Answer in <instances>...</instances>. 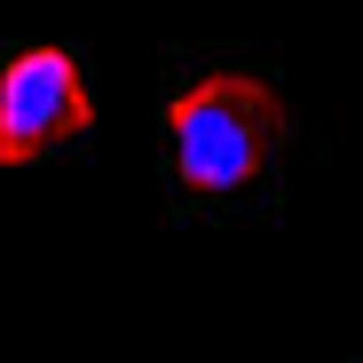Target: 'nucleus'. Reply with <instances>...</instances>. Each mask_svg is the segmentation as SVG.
I'll use <instances>...</instances> for the list:
<instances>
[{
	"mask_svg": "<svg viewBox=\"0 0 363 363\" xmlns=\"http://www.w3.org/2000/svg\"><path fill=\"white\" fill-rule=\"evenodd\" d=\"M277 135H284V103L253 72H206V79H190L166 103L174 174H182V190H198V198H229V190H245V182H261Z\"/></svg>",
	"mask_w": 363,
	"mask_h": 363,
	"instance_id": "nucleus-1",
	"label": "nucleus"
},
{
	"mask_svg": "<svg viewBox=\"0 0 363 363\" xmlns=\"http://www.w3.org/2000/svg\"><path fill=\"white\" fill-rule=\"evenodd\" d=\"M95 127V95L72 48H16L0 64V166H32Z\"/></svg>",
	"mask_w": 363,
	"mask_h": 363,
	"instance_id": "nucleus-2",
	"label": "nucleus"
}]
</instances>
